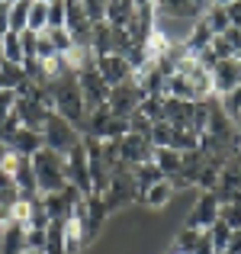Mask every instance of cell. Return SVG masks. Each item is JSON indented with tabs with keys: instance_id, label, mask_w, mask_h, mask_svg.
Returning a JSON list of instances; mask_svg holds the SVG:
<instances>
[{
	"instance_id": "ee69618b",
	"label": "cell",
	"mask_w": 241,
	"mask_h": 254,
	"mask_svg": "<svg viewBox=\"0 0 241 254\" xmlns=\"http://www.w3.org/2000/svg\"><path fill=\"white\" fill-rule=\"evenodd\" d=\"M235 129H238V142H241V116L235 119Z\"/></svg>"
},
{
	"instance_id": "d590c367",
	"label": "cell",
	"mask_w": 241,
	"mask_h": 254,
	"mask_svg": "<svg viewBox=\"0 0 241 254\" xmlns=\"http://www.w3.org/2000/svg\"><path fill=\"white\" fill-rule=\"evenodd\" d=\"M26 248H42L45 251V229H26Z\"/></svg>"
},
{
	"instance_id": "4316f807",
	"label": "cell",
	"mask_w": 241,
	"mask_h": 254,
	"mask_svg": "<svg viewBox=\"0 0 241 254\" xmlns=\"http://www.w3.org/2000/svg\"><path fill=\"white\" fill-rule=\"evenodd\" d=\"M138 113H142L151 126L161 123V119H164V97H145L142 106H138Z\"/></svg>"
},
{
	"instance_id": "681fc988",
	"label": "cell",
	"mask_w": 241,
	"mask_h": 254,
	"mask_svg": "<svg viewBox=\"0 0 241 254\" xmlns=\"http://www.w3.org/2000/svg\"><path fill=\"white\" fill-rule=\"evenodd\" d=\"M238 58H241V55H238Z\"/></svg>"
},
{
	"instance_id": "d4e9b609",
	"label": "cell",
	"mask_w": 241,
	"mask_h": 254,
	"mask_svg": "<svg viewBox=\"0 0 241 254\" xmlns=\"http://www.w3.org/2000/svg\"><path fill=\"white\" fill-rule=\"evenodd\" d=\"M45 29H49V3L32 0V6H29V32H45Z\"/></svg>"
},
{
	"instance_id": "e0dca14e",
	"label": "cell",
	"mask_w": 241,
	"mask_h": 254,
	"mask_svg": "<svg viewBox=\"0 0 241 254\" xmlns=\"http://www.w3.org/2000/svg\"><path fill=\"white\" fill-rule=\"evenodd\" d=\"M151 164L161 171V177L171 180L174 174L180 171V151H171V148H155L151 151Z\"/></svg>"
},
{
	"instance_id": "8992f818",
	"label": "cell",
	"mask_w": 241,
	"mask_h": 254,
	"mask_svg": "<svg viewBox=\"0 0 241 254\" xmlns=\"http://www.w3.org/2000/svg\"><path fill=\"white\" fill-rule=\"evenodd\" d=\"M103 203H106V209H119L122 203H135L138 199V187H135V174H132V168H119L116 174H113V180H110V187H106L103 193Z\"/></svg>"
},
{
	"instance_id": "1f68e13d",
	"label": "cell",
	"mask_w": 241,
	"mask_h": 254,
	"mask_svg": "<svg viewBox=\"0 0 241 254\" xmlns=\"http://www.w3.org/2000/svg\"><path fill=\"white\" fill-rule=\"evenodd\" d=\"M219 106H222L232 119H238L241 116V87H238V90H232L229 97H219Z\"/></svg>"
},
{
	"instance_id": "4fadbf2b",
	"label": "cell",
	"mask_w": 241,
	"mask_h": 254,
	"mask_svg": "<svg viewBox=\"0 0 241 254\" xmlns=\"http://www.w3.org/2000/svg\"><path fill=\"white\" fill-rule=\"evenodd\" d=\"M219 203H241V171L235 161H229L219 174V187H216Z\"/></svg>"
},
{
	"instance_id": "f1b7e54d",
	"label": "cell",
	"mask_w": 241,
	"mask_h": 254,
	"mask_svg": "<svg viewBox=\"0 0 241 254\" xmlns=\"http://www.w3.org/2000/svg\"><path fill=\"white\" fill-rule=\"evenodd\" d=\"M219 222H225L232 232H241V203H222V209H219Z\"/></svg>"
},
{
	"instance_id": "60d3db41",
	"label": "cell",
	"mask_w": 241,
	"mask_h": 254,
	"mask_svg": "<svg viewBox=\"0 0 241 254\" xmlns=\"http://www.w3.org/2000/svg\"><path fill=\"white\" fill-rule=\"evenodd\" d=\"M6 155H10V145H3V142H0V168H3V161H6Z\"/></svg>"
},
{
	"instance_id": "f546056e",
	"label": "cell",
	"mask_w": 241,
	"mask_h": 254,
	"mask_svg": "<svg viewBox=\"0 0 241 254\" xmlns=\"http://www.w3.org/2000/svg\"><path fill=\"white\" fill-rule=\"evenodd\" d=\"M199 235H203V232H196V229H183V232L177 235V242H174V251H177V254H193V251H196Z\"/></svg>"
},
{
	"instance_id": "f35d334b",
	"label": "cell",
	"mask_w": 241,
	"mask_h": 254,
	"mask_svg": "<svg viewBox=\"0 0 241 254\" xmlns=\"http://www.w3.org/2000/svg\"><path fill=\"white\" fill-rule=\"evenodd\" d=\"M132 3H135V10H155L158 0H132Z\"/></svg>"
},
{
	"instance_id": "ab89813d",
	"label": "cell",
	"mask_w": 241,
	"mask_h": 254,
	"mask_svg": "<svg viewBox=\"0 0 241 254\" xmlns=\"http://www.w3.org/2000/svg\"><path fill=\"white\" fill-rule=\"evenodd\" d=\"M193 6H196V10H199V16H203V13L212 6V0H193Z\"/></svg>"
},
{
	"instance_id": "2e32d148",
	"label": "cell",
	"mask_w": 241,
	"mask_h": 254,
	"mask_svg": "<svg viewBox=\"0 0 241 254\" xmlns=\"http://www.w3.org/2000/svg\"><path fill=\"white\" fill-rule=\"evenodd\" d=\"M135 16V3L132 0H106V23L110 26H129Z\"/></svg>"
},
{
	"instance_id": "7402d4cb",
	"label": "cell",
	"mask_w": 241,
	"mask_h": 254,
	"mask_svg": "<svg viewBox=\"0 0 241 254\" xmlns=\"http://www.w3.org/2000/svg\"><path fill=\"white\" fill-rule=\"evenodd\" d=\"M0 45H3V62L26 64V49H23V39H19L16 32H6V36L0 39Z\"/></svg>"
},
{
	"instance_id": "52a82bcc",
	"label": "cell",
	"mask_w": 241,
	"mask_h": 254,
	"mask_svg": "<svg viewBox=\"0 0 241 254\" xmlns=\"http://www.w3.org/2000/svg\"><path fill=\"white\" fill-rule=\"evenodd\" d=\"M142 100H145V90L135 84V77H132V81H125V84H119V87H110L106 106H110V113H113V116L129 119L132 113H135L138 106H142Z\"/></svg>"
},
{
	"instance_id": "c3c4849f",
	"label": "cell",
	"mask_w": 241,
	"mask_h": 254,
	"mask_svg": "<svg viewBox=\"0 0 241 254\" xmlns=\"http://www.w3.org/2000/svg\"><path fill=\"white\" fill-rule=\"evenodd\" d=\"M0 3H13V0H0Z\"/></svg>"
},
{
	"instance_id": "8d00e7d4",
	"label": "cell",
	"mask_w": 241,
	"mask_h": 254,
	"mask_svg": "<svg viewBox=\"0 0 241 254\" xmlns=\"http://www.w3.org/2000/svg\"><path fill=\"white\" fill-rule=\"evenodd\" d=\"M225 13H229V23L235 26V29H241V0L229 3V6H225Z\"/></svg>"
},
{
	"instance_id": "bcb514c9",
	"label": "cell",
	"mask_w": 241,
	"mask_h": 254,
	"mask_svg": "<svg viewBox=\"0 0 241 254\" xmlns=\"http://www.w3.org/2000/svg\"><path fill=\"white\" fill-rule=\"evenodd\" d=\"M0 90H3V77H0Z\"/></svg>"
},
{
	"instance_id": "74e56055",
	"label": "cell",
	"mask_w": 241,
	"mask_h": 254,
	"mask_svg": "<svg viewBox=\"0 0 241 254\" xmlns=\"http://www.w3.org/2000/svg\"><path fill=\"white\" fill-rule=\"evenodd\" d=\"M10 32V3H0V39Z\"/></svg>"
},
{
	"instance_id": "ffe728a7",
	"label": "cell",
	"mask_w": 241,
	"mask_h": 254,
	"mask_svg": "<svg viewBox=\"0 0 241 254\" xmlns=\"http://www.w3.org/2000/svg\"><path fill=\"white\" fill-rule=\"evenodd\" d=\"M132 174H135L138 199L145 196V190H148V187H155L158 180H164V177H161V171H158V168H155V164H151V161H145V164H138V168H132Z\"/></svg>"
},
{
	"instance_id": "f6af8a7d",
	"label": "cell",
	"mask_w": 241,
	"mask_h": 254,
	"mask_svg": "<svg viewBox=\"0 0 241 254\" xmlns=\"http://www.w3.org/2000/svg\"><path fill=\"white\" fill-rule=\"evenodd\" d=\"M0 64H3V45H0Z\"/></svg>"
},
{
	"instance_id": "9c48e42d",
	"label": "cell",
	"mask_w": 241,
	"mask_h": 254,
	"mask_svg": "<svg viewBox=\"0 0 241 254\" xmlns=\"http://www.w3.org/2000/svg\"><path fill=\"white\" fill-rule=\"evenodd\" d=\"M219 209H222V203H219L216 193H199L196 206L190 209V216H186V229H196V232H209L212 225L219 222Z\"/></svg>"
},
{
	"instance_id": "8fae6325",
	"label": "cell",
	"mask_w": 241,
	"mask_h": 254,
	"mask_svg": "<svg viewBox=\"0 0 241 254\" xmlns=\"http://www.w3.org/2000/svg\"><path fill=\"white\" fill-rule=\"evenodd\" d=\"M64 161H68V180L77 187L84 196H90L93 193V184H90V161H87V148L84 142L77 145V148H71L68 155H64Z\"/></svg>"
},
{
	"instance_id": "277c9868",
	"label": "cell",
	"mask_w": 241,
	"mask_h": 254,
	"mask_svg": "<svg viewBox=\"0 0 241 254\" xmlns=\"http://www.w3.org/2000/svg\"><path fill=\"white\" fill-rule=\"evenodd\" d=\"M151 145L155 148H171V151H199V135L190 129H177V126H167V123H155L151 126Z\"/></svg>"
},
{
	"instance_id": "3957f363",
	"label": "cell",
	"mask_w": 241,
	"mask_h": 254,
	"mask_svg": "<svg viewBox=\"0 0 241 254\" xmlns=\"http://www.w3.org/2000/svg\"><path fill=\"white\" fill-rule=\"evenodd\" d=\"M42 138H45V148H49V151L68 155L71 148H77V145L84 142V132H80L77 126H71L68 119H61L58 113H49L45 129H42Z\"/></svg>"
},
{
	"instance_id": "e575fe53",
	"label": "cell",
	"mask_w": 241,
	"mask_h": 254,
	"mask_svg": "<svg viewBox=\"0 0 241 254\" xmlns=\"http://www.w3.org/2000/svg\"><path fill=\"white\" fill-rule=\"evenodd\" d=\"M222 39H225V45L232 49V55H241V29H235V26H229V29L222 32Z\"/></svg>"
},
{
	"instance_id": "83f0119b",
	"label": "cell",
	"mask_w": 241,
	"mask_h": 254,
	"mask_svg": "<svg viewBox=\"0 0 241 254\" xmlns=\"http://www.w3.org/2000/svg\"><path fill=\"white\" fill-rule=\"evenodd\" d=\"M16 90H10V87H3L0 90V126L3 123H10L13 116H16Z\"/></svg>"
},
{
	"instance_id": "603a6c76",
	"label": "cell",
	"mask_w": 241,
	"mask_h": 254,
	"mask_svg": "<svg viewBox=\"0 0 241 254\" xmlns=\"http://www.w3.org/2000/svg\"><path fill=\"white\" fill-rule=\"evenodd\" d=\"M199 19H203V23L209 26V32H212V36H222V32L232 26V23H229V13H225V6H216V3H212L209 10H206L203 16H199Z\"/></svg>"
},
{
	"instance_id": "30bf717a",
	"label": "cell",
	"mask_w": 241,
	"mask_h": 254,
	"mask_svg": "<svg viewBox=\"0 0 241 254\" xmlns=\"http://www.w3.org/2000/svg\"><path fill=\"white\" fill-rule=\"evenodd\" d=\"M93 64H97L100 77L110 87H119V84L132 81V74H135V68L125 62V55H93Z\"/></svg>"
},
{
	"instance_id": "7dc6e473",
	"label": "cell",
	"mask_w": 241,
	"mask_h": 254,
	"mask_svg": "<svg viewBox=\"0 0 241 254\" xmlns=\"http://www.w3.org/2000/svg\"><path fill=\"white\" fill-rule=\"evenodd\" d=\"M42 3H55V0H42Z\"/></svg>"
},
{
	"instance_id": "d6a6232c",
	"label": "cell",
	"mask_w": 241,
	"mask_h": 254,
	"mask_svg": "<svg viewBox=\"0 0 241 254\" xmlns=\"http://www.w3.org/2000/svg\"><path fill=\"white\" fill-rule=\"evenodd\" d=\"M90 23H106V0H80Z\"/></svg>"
},
{
	"instance_id": "6da1fadb",
	"label": "cell",
	"mask_w": 241,
	"mask_h": 254,
	"mask_svg": "<svg viewBox=\"0 0 241 254\" xmlns=\"http://www.w3.org/2000/svg\"><path fill=\"white\" fill-rule=\"evenodd\" d=\"M45 90L52 93L55 100V113L61 119H68L71 126H77L84 132V123H87V103H84V93H80V84H77V74H61L58 81L45 84Z\"/></svg>"
},
{
	"instance_id": "44dd1931",
	"label": "cell",
	"mask_w": 241,
	"mask_h": 254,
	"mask_svg": "<svg viewBox=\"0 0 241 254\" xmlns=\"http://www.w3.org/2000/svg\"><path fill=\"white\" fill-rule=\"evenodd\" d=\"M29 6L32 0H13L10 3V32H26L29 29Z\"/></svg>"
},
{
	"instance_id": "cb8c5ba5",
	"label": "cell",
	"mask_w": 241,
	"mask_h": 254,
	"mask_svg": "<svg viewBox=\"0 0 241 254\" xmlns=\"http://www.w3.org/2000/svg\"><path fill=\"white\" fill-rule=\"evenodd\" d=\"M45 39L52 42V49L58 52V55H64V52L74 49V39H71V32L64 29V26H55V29H45Z\"/></svg>"
},
{
	"instance_id": "ac0fdd59",
	"label": "cell",
	"mask_w": 241,
	"mask_h": 254,
	"mask_svg": "<svg viewBox=\"0 0 241 254\" xmlns=\"http://www.w3.org/2000/svg\"><path fill=\"white\" fill-rule=\"evenodd\" d=\"M171 199H174V187L167 184V180H158L155 187H148V190H145V196L138 199V203H145L148 209H164Z\"/></svg>"
},
{
	"instance_id": "d6986e66",
	"label": "cell",
	"mask_w": 241,
	"mask_h": 254,
	"mask_svg": "<svg viewBox=\"0 0 241 254\" xmlns=\"http://www.w3.org/2000/svg\"><path fill=\"white\" fill-rule=\"evenodd\" d=\"M84 209H87V229L90 232H97L100 225H103V219L110 216V209H106V203H103L100 193H90V196L84 199Z\"/></svg>"
},
{
	"instance_id": "5bb4252c",
	"label": "cell",
	"mask_w": 241,
	"mask_h": 254,
	"mask_svg": "<svg viewBox=\"0 0 241 254\" xmlns=\"http://www.w3.org/2000/svg\"><path fill=\"white\" fill-rule=\"evenodd\" d=\"M158 16L161 19H180V23H196L199 10L193 6V0H158Z\"/></svg>"
},
{
	"instance_id": "b9f144b4",
	"label": "cell",
	"mask_w": 241,
	"mask_h": 254,
	"mask_svg": "<svg viewBox=\"0 0 241 254\" xmlns=\"http://www.w3.org/2000/svg\"><path fill=\"white\" fill-rule=\"evenodd\" d=\"M216 6H229V3H235V0H212Z\"/></svg>"
},
{
	"instance_id": "5b68a950",
	"label": "cell",
	"mask_w": 241,
	"mask_h": 254,
	"mask_svg": "<svg viewBox=\"0 0 241 254\" xmlns=\"http://www.w3.org/2000/svg\"><path fill=\"white\" fill-rule=\"evenodd\" d=\"M113 151H116V158L125 164V168H138V164L151 161V151H155V145H151L148 135L125 132L122 138H116V142H113Z\"/></svg>"
},
{
	"instance_id": "7bdbcfd3",
	"label": "cell",
	"mask_w": 241,
	"mask_h": 254,
	"mask_svg": "<svg viewBox=\"0 0 241 254\" xmlns=\"http://www.w3.org/2000/svg\"><path fill=\"white\" fill-rule=\"evenodd\" d=\"M23 254H45V251H42V248H26Z\"/></svg>"
},
{
	"instance_id": "484cf974",
	"label": "cell",
	"mask_w": 241,
	"mask_h": 254,
	"mask_svg": "<svg viewBox=\"0 0 241 254\" xmlns=\"http://www.w3.org/2000/svg\"><path fill=\"white\" fill-rule=\"evenodd\" d=\"M45 254H64L61 222H49V229H45Z\"/></svg>"
},
{
	"instance_id": "7c38bea8",
	"label": "cell",
	"mask_w": 241,
	"mask_h": 254,
	"mask_svg": "<svg viewBox=\"0 0 241 254\" xmlns=\"http://www.w3.org/2000/svg\"><path fill=\"white\" fill-rule=\"evenodd\" d=\"M193 116H196V100L164 97V119H161V123L177 126V129H190V132H193Z\"/></svg>"
},
{
	"instance_id": "7a4b0ae2",
	"label": "cell",
	"mask_w": 241,
	"mask_h": 254,
	"mask_svg": "<svg viewBox=\"0 0 241 254\" xmlns=\"http://www.w3.org/2000/svg\"><path fill=\"white\" fill-rule=\"evenodd\" d=\"M32 171H36V187H39V196H49V193H61L64 187L71 184L68 180V161L64 155L58 151H36L32 155Z\"/></svg>"
},
{
	"instance_id": "836d02e7",
	"label": "cell",
	"mask_w": 241,
	"mask_h": 254,
	"mask_svg": "<svg viewBox=\"0 0 241 254\" xmlns=\"http://www.w3.org/2000/svg\"><path fill=\"white\" fill-rule=\"evenodd\" d=\"M55 26H64V0L49 3V29H55Z\"/></svg>"
},
{
	"instance_id": "ba28073f",
	"label": "cell",
	"mask_w": 241,
	"mask_h": 254,
	"mask_svg": "<svg viewBox=\"0 0 241 254\" xmlns=\"http://www.w3.org/2000/svg\"><path fill=\"white\" fill-rule=\"evenodd\" d=\"M212 77V93L219 97H229L232 90L241 87V58H225V62H216L209 71Z\"/></svg>"
},
{
	"instance_id": "9a60e30c",
	"label": "cell",
	"mask_w": 241,
	"mask_h": 254,
	"mask_svg": "<svg viewBox=\"0 0 241 254\" xmlns=\"http://www.w3.org/2000/svg\"><path fill=\"white\" fill-rule=\"evenodd\" d=\"M42 148H45L42 132L23 129V126H19V129L13 132V138H10V151H16V155H23V158H32L36 151H42Z\"/></svg>"
},
{
	"instance_id": "4dcf8cb0",
	"label": "cell",
	"mask_w": 241,
	"mask_h": 254,
	"mask_svg": "<svg viewBox=\"0 0 241 254\" xmlns=\"http://www.w3.org/2000/svg\"><path fill=\"white\" fill-rule=\"evenodd\" d=\"M209 238H212V245H216V251L225 254V248H229V242H232V229L225 222H216L209 229Z\"/></svg>"
}]
</instances>
